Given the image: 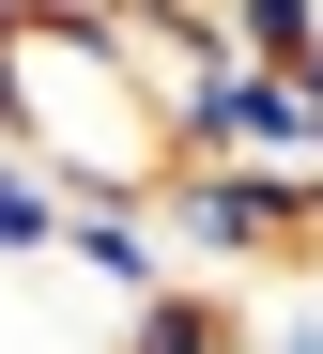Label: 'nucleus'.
<instances>
[{
  "instance_id": "nucleus-1",
  "label": "nucleus",
  "mask_w": 323,
  "mask_h": 354,
  "mask_svg": "<svg viewBox=\"0 0 323 354\" xmlns=\"http://www.w3.org/2000/svg\"><path fill=\"white\" fill-rule=\"evenodd\" d=\"M46 262H77L108 308H154V292H169V247H154L139 201H62V247H46Z\"/></svg>"
},
{
  "instance_id": "nucleus-2",
  "label": "nucleus",
  "mask_w": 323,
  "mask_h": 354,
  "mask_svg": "<svg viewBox=\"0 0 323 354\" xmlns=\"http://www.w3.org/2000/svg\"><path fill=\"white\" fill-rule=\"evenodd\" d=\"M46 247H62V185L31 154H0V262H46Z\"/></svg>"
}]
</instances>
